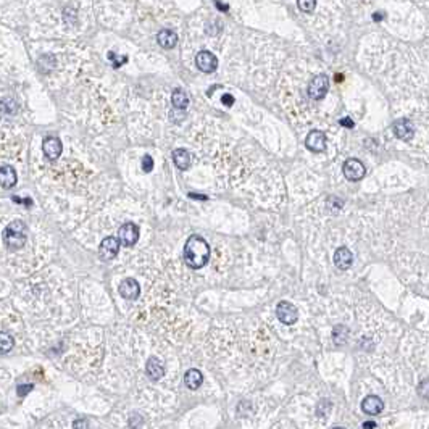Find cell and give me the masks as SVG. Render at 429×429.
<instances>
[{
  "mask_svg": "<svg viewBox=\"0 0 429 429\" xmlns=\"http://www.w3.org/2000/svg\"><path fill=\"white\" fill-rule=\"evenodd\" d=\"M339 123L342 126H346V128H354V121H352L350 118H342Z\"/></svg>",
  "mask_w": 429,
  "mask_h": 429,
  "instance_id": "obj_31",
  "label": "cell"
},
{
  "mask_svg": "<svg viewBox=\"0 0 429 429\" xmlns=\"http://www.w3.org/2000/svg\"><path fill=\"white\" fill-rule=\"evenodd\" d=\"M214 5H217V9H218V10L225 12V13L229 10V5H228V4H223V2H220V0H214Z\"/></svg>",
  "mask_w": 429,
  "mask_h": 429,
  "instance_id": "obj_29",
  "label": "cell"
},
{
  "mask_svg": "<svg viewBox=\"0 0 429 429\" xmlns=\"http://www.w3.org/2000/svg\"><path fill=\"white\" fill-rule=\"evenodd\" d=\"M329 410H331V402L329 400H321L319 403H318V415L321 416H326L328 413H329Z\"/></svg>",
  "mask_w": 429,
  "mask_h": 429,
  "instance_id": "obj_25",
  "label": "cell"
},
{
  "mask_svg": "<svg viewBox=\"0 0 429 429\" xmlns=\"http://www.w3.org/2000/svg\"><path fill=\"white\" fill-rule=\"evenodd\" d=\"M221 102H223L226 106H231V105L234 103V97L229 95V94H225L223 97H221Z\"/></svg>",
  "mask_w": 429,
  "mask_h": 429,
  "instance_id": "obj_28",
  "label": "cell"
},
{
  "mask_svg": "<svg viewBox=\"0 0 429 429\" xmlns=\"http://www.w3.org/2000/svg\"><path fill=\"white\" fill-rule=\"evenodd\" d=\"M210 257V247L205 239L200 236H190L186 245H184V260L189 268L200 270L206 265Z\"/></svg>",
  "mask_w": 429,
  "mask_h": 429,
  "instance_id": "obj_1",
  "label": "cell"
},
{
  "mask_svg": "<svg viewBox=\"0 0 429 429\" xmlns=\"http://www.w3.org/2000/svg\"><path fill=\"white\" fill-rule=\"evenodd\" d=\"M118 290H120L121 297L126 298V300H136V298L141 295V286L134 278H126L120 284Z\"/></svg>",
  "mask_w": 429,
  "mask_h": 429,
  "instance_id": "obj_10",
  "label": "cell"
},
{
  "mask_svg": "<svg viewBox=\"0 0 429 429\" xmlns=\"http://www.w3.org/2000/svg\"><path fill=\"white\" fill-rule=\"evenodd\" d=\"M173 162H174V165H176V168H178V170H181V171L189 170V166H190V155H189V152H187L186 149H176V150L173 152Z\"/></svg>",
  "mask_w": 429,
  "mask_h": 429,
  "instance_id": "obj_18",
  "label": "cell"
},
{
  "mask_svg": "<svg viewBox=\"0 0 429 429\" xmlns=\"http://www.w3.org/2000/svg\"><path fill=\"white\" fill-rule=\"evenodd\" d=\"M382 18H384V15H382L381 12H379V13H374V15H373V20H374V21H381Z\"/></svg>",
  "mask_w": 429,
  "mask_h": 429,
  "instance_id": "obj_33",
  "label": "cell"
},
{
  "mask_svg": "<svg viewBox=\"0 0 429 429\" xmlns=\"http://www.w3.org/2000/svg\"><path fill=\"white\" fill-rule=\"evenodd\" d=\"M195 65L200 71L203 73H213L218 68V58L213 55L208 50H202L197 53L195 57Z\"/></svg>",
  "mask_w": 429,
  "mask_h": 429,
  "instance_id": "obj_7",
  "label": "cell"
},
{
  "mask_svg": "<svg viewBox=\"0 0 429 429\" xmlns=\"http://www.w3.org/2000/svg\"><path fill=\"white\" fill-rule=\"evenodd\" d=\"M109 58L113 60V66H115V68H118V66H121L123 63H126V61H128V57H126V55H123L121 58H118V57H115L113 52L109 53Z\"/></svg>",
  "mask_w": 429,
  "mask_h": 429,
  "instance_id": "obj_27",
  "label": "cell"
},
{
  "mask_svg": "<svg viewBox=\"0 0 429 429\" xmlns=\"http://www.w3.org/2000/svg\"><path fill=\"white\" fill-rule=\"evenodd\" d=\"M120 239L115 236H109L98 245V257L100 260H113L120 252Z\"/></svg>",
  "mask_w": 429,
  "mask_h": 429,
  "instance_id": "obj_4",
  "label": "cell"
},
{
  "mask_svg": "<svg viewBox=\"0 0 429 429\" xmlns=\"http://www.w3.org/2000/svg\"><path fill=\"white\" fill-rule=\"evenodd\" d=\"M31 389H33V384L20 386V387H18V394H20V395H26V394H28V390H31Z\"/></svg>",
  "mask_w": 429,
  "mask_h": 429,
  "instance_id": "obj_30",
  "label": "cell"
},
{
  "mask_svg": "<svg viewBox=\"0 0 429 429\" xmlns=\"http://www.w3.org/2000/svg\"><path fill=\"white\" fill-rule=\"evenodd\" d=\"M0 347H2L4 354H9L13 347V337L7 333H0Z\"/></svg>",
  "mask_w": 429,
  "mask_h": 429,
  "instance_id": "obj_22",
  "label": "cell"
},
{
  "mask_svg": "<svg viewBox=\"0 0 429 429\" xmlns=\"http://www.w3.org/2000/svg\"><path fill=\"white\" fill-rule=\"evenodd\" d=\"M276 316L281 321L282 325H294L297 318H298V311L295 306L290 302H281L278 306H276Z\"/></svg>",
  "mask_w": 429,
  "mask_h": 429,
  "instance_id": "obj_6",
  "label": "cell"
},
{
  "mask_svg": "<svg viewBox=\"0 0 429 429\" xmlns=\"http://www.w3.org/2000/svg\"><path fill=\"white\" fill-rule=\"evenodd\" d=\"M363 427H376V423H373V421H366V423H363Z\"/></svg>",
  "mask_w": 429,
  "mask_h": 429,
  "instance_id": "obj_34",
  "label": "cell"
},
{
  "mask_svg": "<svg viewBox=\"0 0 429 429\" xmlns=\"http://www.w3.org/2000/svg\"><path fill=\"white\" fill-rule=\"evenodd\" d=\"M153 170V160L150 155H144L142 157V171L144 173H150Z\"/></svg>",
  "mask_w": 429,
  "mask_h": 429,
  "instance_id": "obj_26",
  "label": "cell"
},
{
  "mask_svg": "<svg viewBox=\"0 0 429 429\" xmlns=\"http://www.w3.org/2000/svg\"><path fill=\"white\" fill-rule=\"evenodd\" d=\"M305 145L306 149L311 150V152H323L326 149V134L318 131V129H315V131H310V134L306 136L305 139Z\"/></svg>",
  "mask_w": 429,
  "mask_h": 429,
  "instance_id": "obj_12",
  "label": "cell"
},
{
  "mask_svg": "<svg viewBox=\"0 0 429 429\" xmlns=\"http://www.w3.org/2000/svg\"><path fill=\"white\" fill-rule=\"evenodd\" d=\"M157 41L163 49H173L178 44V34L171 29H162L157 36Z\"/></svg>",
  "mask_w": 429,
  "mask_h": 429,
  "instance_id": "obj_16",
  "label": "cell"
},
{
  "mask_svg": "<svg viewBox=\"0 0 429 429\" xmlns=\"http://www.w3.org/2000/svg\"><path fill=\"white\" fill-rule=\"evenodd\" d=\"M328 89H329L328 76L326 74H318V76H315V78L310 81L306 92H308L310 98H313V100H321V98L328 94Z\"/></svg>",
  "mask_w": 429,
  "mask_h": 429,
  "instance_id": "obj_3",
  "label": "cell"
},
{
  "mask_svg": "<svg viewBox=\"0 0 429 429\" xmlns=\"http://www.w3.org/2000/svg\"><path fill=\"white\" fill-rule=\"evenodd\" d=\"M362 410L366 413V415H378L382 410H384V402L381 400L378 395H368L363 398L362 402Z\"/></svg>",
  "mask_w": 429,
  "mask_h": 429,
  "instance_id": "obj_13",
  "label": "cell"
},
{
  "mask_svg": "<svg viewBox=\"0 0 429 429\" xmlns=\"http://www.w3.org/2000/svg\"><path fill=\"white\" fill-rule=\"evenodd\" d=\"M418 394L423 398H429V379H423L418 384Z\"/></svg>",
  "mask_w": 429,
  "mask_h": 429,
  "instance_id": "obj_24",
  "label": "cell"
},
{
  "mask_svg": "<svg viewBox=\"0 0 429 429\" xmlns=\"http://www.w3.org/2000/svg\"><path fill=\"white\" fill-rule=\"evenodd\" d=\"M392 131L400 141H410L415 136V126L410 120H397L392 125Z\"/></svg>",
  "mask_w": 429,
  "mask_h": 429,
  "instance_id": "obj_9",
  "label": "cell"
},
{
  "mask_svg": "<svg viewBox=\"0 0 429 429\" xmlns=\"http://www.w3.org/2000/svg\"><path fill=\"white\" fill-rule=\"evenodd\" d=\"M171 102L174 105V109L184 110V109H187V105H189V97H187V94L184 90L176 89L173 92V95H171Z\"/></svg>",
  "mask_w": 429,
  "mask_h": 429,
  "instance_id": "obj_20",
  "label": "cell"
},
{
  "mask_svg": "<svg viewBox=\"0 0 429 429\" xmlns=\"http://www.w3.org/2000/svg\"><path fill=\"white\" fill-rule=\"evenodd\" d=\"M89 424L87 423H84V421H74L73 423V427H87Z\"/></svg>",
  "mask_w": 429,
  "mask_h": 429,
  "instance_id": "obj_32",
  "label": "cell"
},
{
  "mask_svg": "<svg viewBox=\"0 0 429 429\" xmlns=\"http://www.w3.org/2000/svg\"><path fill=\"white\" fill-rule=\"evenodd\" d=\"M334 263L339 270H349L354 263V255L347 247H339L334 254Z\"/></svg>",
  "mask_w": 429,
  "mask_h": 429,
  "instance_id": "obj_14",
  "label": "cell"
},
{
  "mask_svg": "<svg viewBox=\"0 0 429 429\" xmlns=\"http://www.w3.org/2000/svg\"><path fill=\"white\" fill-rule=\"evenodd\" d=\"M342 173H344V176H346L349 181H360V179L365 178L366 168H365V165L362 162H360V160L350 158V160H347L346 163H344Z\"/></svg>",
  "mask_w": 429,
  "mask_h": 429,
  "instance_id": "obj_5",
  "label": "cell"
},
{
  "mask_svg": "<svg viewBox=\"0 0 429 429\" xmlns=\"http://www.w3.org/2000/svg\"><path fill=\"white\" fill-rule=\"evenodd\" d=\"M333 337H334L336 344H344L347 341V337H349V329L346 326H342V325L336 326L334 331H333Z\"/></svg>",
  "mask_w": 429,
  "mask_h": 429,
  "instance_id": "obj_21",
  "label": "cell"
},
{
  "mask_svg": "<svg viewBox=\"0 0 429 429\" xmlns=\"http://www.w3.org/2000/svg\"><path fill=\"white\" fill-rule=\"evenodd\" d=\"M4 242L7 244V247L13 249V250L25 247V244H26L25 223L20 220L12 221V223L4 229Z\"/></svg>",
  "mask_w": 429,
  "mask_h": 429,
  "instance_id": "obj_2",
  "label": "cell"
},
{
  "mask_svg": "<svg viewBox=\"0 0 429 429\" xmlns=\"http://www.w3.org/2000/svg\"><path fill=\"white\" fill-rule=\"evenodd\" d=\"M145 371H147V374H149V378H150V379L158 381V379H162V378H163V374H165V368H163L162 362H160L158 358L152 357V358H149L147 365H145Z\"/></svg>",
  "mask_w": 429,
  "mask_h": 429,
  "instance_id": "obj_15",
  "label": "cell"
},
{
  "mask_svg": "<svg viewBox=\"0 0 429 429\" xmlns=\"http://www.w3.org/2000/svg\"><path fill=\"white\" fill-rule=\"evenodd\" d=\"M184 382H186V386L190 389V390H197L198 387L202 386L203 382V376L202 373L195 370V368H192V370H189L186 373V376H184Z\"/></svg>",
  "mask_w": 429,
  "mask_h": 429,
  "instance_id": "obj_19",
  "label": "cell"
},
{
  "mask_svg": "<svg viewBox=\"0 0 429 429\" xmlns=\"http://www.w3.org/2000/svg\"><path fill=\"white\" fill-rule=\"evenodd\" d=\"M0 182H2L4 189H10L17 184V173H15L13 166L4 165L0 168Z\"/></svg>",
  "mask_w": 429,
  "mask_h": 429,
  "instance_id": "obj_17",
  "label": "cell"
},
{
  "mask_svg": "<svg viewBox=\"0 0 429 429\" xmlns=\"http://www.w3.org/2000/svg\"><path fill=\"white\" fill-rule=\"evenodd\" d=\"M118 239L123 245L131 247L139 239V228L134 223H126L118 229Z\"/></svg>",
  "mask_w": 429,
  "mask_h": 429,
  "instance_id": "obj_8",
  "label": "cell"
},
{
  "mask_svg": "<svg viewBox=\"0 0 429 429\" xmlns=\"http://www.w3.org/2000/svg\"><path fill=\"white\" fill-rule=\"evenodd\" d=\"M42 150L45 153V157L50 158V160H57L61 152H63V144L55 136H50V137H45L44 142H42Z\"/></svg>",
  "mask_w": 429,
  "mask_h": 429,
  "instance_id": "obj_11",
  "label": "cell"
},
{
  "mask_svg": "<svg viewBox=\"0 0 429 429\" xmlns=\"http://www.w3.org/2000/svg\"><path fill=\"white\" fill-rule=\"evenodd\" d=\"M297 5L303 13H311L316 7V0H297Z\"/></svg>",
  "mask_w": 429,
  "mask_h": 429,
  "instance_id": "obj_23",
  "label": "cell"
}]
</instances>
